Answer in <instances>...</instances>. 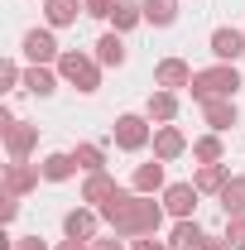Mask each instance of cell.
<instances>
[{
	"label": "cell",
	"instance_id": "obj_1",
	"mask_svg": "<svg viewBox=\"0 0 245 250\" xmlns=\"http://www.w3.org/2000/svg\"><path fill=\"white\" fill-rule=\"evenodd\" d=\"M96 212L111 226V236H125V241H135V236H159V226L168 217L163 202H154V192H135V188H116L111 202H101Z\"/></svg>",
	"mask_w": 245,
	"mask_h": 250
},
{
	"label": "cell",
	"instance_id": "obj_2",
	"mask_svg": "<svg viewBox=\"0 0 245 250\" xmlns=\"http://www.w3.org/2000/svg\"><path fill=\"white\" fill-rule=\"evenodd\" d=\"M241 92V67L236 62H212V67H197L192 72V87L187 96L202 106V101H221V96H236Z\"/></svg>",
	"mask_w": 245,
	"mask_h": 250
},
{
	"label": "cell",
	"instance_id": "obj_3",
	"mask_svg": "<svg viewBox=\"0 0 245 250\" xmlns=\"http://www.w3.org/2000/svg\"><path fill=\"white\" fill-rule=\"evenodd\" d=\"M58 67V77L67 82V87H77L82 96H96L101 92V62L92 58V53H77V48H62V58L53 62Z\"/></svg>",
	"mask_w": 245,
	"mask_h": 250
},
{
	"label": "cell",
	"instance_id": "obj_4",
	"mask_svg": "<svg viewBox=\"0 0 245 250\" xmlns=\"http://www.w3.org/2000/svg\"><path fill=\"white\" fill-rule=\"evenodd\" d=\"M111 140H116V149H125V154H140V149L154 145V121L144 111H125V116H116V125H111Z\"/></svg>",
	"mask_w": 245,
	"mask_h": 250
},
{
	"label": "cell",
	"instance_id": "obj_5",
	"mask_svg": "<svg viewBox=\"0 0 245 250\" xmlns=\"http://www.w3.org/2000/svg\"><path fill=\"white\" fill-rule=\"evenodd\" d=\"M20 53H24L29 62L53 67V62L62 58V48H58V29H48V24H43V29H29L24 39H20Z\"/></svg>",
	"mask_w": 245,
	"mask_h": 250
},
{
	"label": "cell",
	"instance_id": "obj_6",
	"mask_svg": "<svg viewBox=\"0 0 245 250\" xmlns=\"http://www.w3.org/2000/svg\"><path fill=\"white\" fill-rule=\"evenodd\" d=\"M39 183H43V168H39V164H29V159H10V164H5V178H0V188H5V192L29 197Z\"/></svg>",
	"mask_w": 245,
	"mask_h": 250
},
{
	"label": "cell",
	"instance_id": "obj_7",
	"mask_svg": "<svg viewBox=\"0 0 245 250\" xmlns=\"http://www.w3.org/2000/svg\"><path fill=\"white\" fill-rule=\"evenodd\" d=\"M197 197H202V192H197V183H168L163 192H159L163 212H168L173 221H187V217H192V212H197Z\"/></svg>",
	"mask_w": 245,
	"mask_h": 250
},
{
	"label": "cell",
	"instance_id": "obj_8",
	"mask_svg": "<svg viewBox=\"0 0 245 250\" xmlns=\"http://www.w3.org/2000/svg\"><path fill=\"white\" fill-rule=\"evenodd\" d=\"M154 87H163V92H187V87H192V62L187 58H159L154 62Z\"/></svg>",
	"mask_w": 245,
	"mask_h": 250
},
{
	"label": "cell",
	"instance_id": "obj_9",
	"mask_svg": "<svg viewBox=\"0 0 245 250\" xmlns=\"http://www.w3.org/2000/svg\"><path fill=\"white\" fill-rule=\"evenodd\" d=\"M212 58L216 62H241L245 58V29H236V24H221V29H212Z\"/></svg>",
	"mask_w": 245,
	"mask_h": 250
},
{
	"label": "cell",
	"instance_id": "obj_10",
	"mask_svg": "<svg viewBox=\"0 0 245 250\" xmlns=\"http://www.w3.org/2000/svg\"><path fill=\"white\" fill-rule=\"evenodd\" d=\"M62 236H72V241H96V236H101V212H96V207H72V212H62Z\"/></svg>",
	"mask_w": 245,
	"mask_h": 250
},
{
	"label": "cell",
	"instance_id": "obj_11",
	"mask_svg": "<svg viewBox=\"0 0 245 250\" xmlns=\"http://www.w3.org/2000/svg\"><path fill=\"white\" fill-rule=\"evenodd\" d=\"M192 145H187V135L178 125H154V159H163V164H173V159H183Z\"/></svg>",
	"mask_w": 245,
	"mask_h": 250
},
{
	"label": "cell",
	"instance_id": "obj_12",
	"mask_svg": "<svg viewBox=\"0 0 245 250\" xmlns=\"http://www.w3.org/2000/svg\"><path fill=\"white\" fill-rule=\"evenodd\" d=\"M202 121H207V130H216V135H226L231 125H241V106H236V96L202 101Z\"/></svg>",
	"mask_w": 245,
	"mask_h": 250
},
{
	"label": "cell",
	"instance_id": "obj_13",
	"mask_svg": "<svg viewBox=\"0 0 245 250\" xmlns=\"http://www.w3.org/2000/svg\"><path fill=\"white\" fill-rule=\"evenodd\" d=\"M0 135H5V149H10V159H29L34 149H39V125H29V121L5 125Z\"/></svg>",
	"mask_w": 245,
	"mask_h": 250
},
{
	"label": "cell",
	"instance_id": "obj_14",
	"mask_svg": "<svg viewBox=\"0 0 245 250\" xmlns=\"http://www.w3.org/2000/svg\"><path fill=\"white\" fill-rule=\"evenodd\" d=\"M77 15H87V0H43V24L48 29H72Z\"/></svg>",
	"mask_w": 245,
	"mask_h": 250
},
{
	"label": "cell",
	"instance_id": "obj_15",
	"mask_svg": "<svg viewBox=\"0 0 245 250\" xmlns=\"http://www.w3.org/2000/svg\"><path fill=\"white\" fill-rule=\"evenodd\" d=\"M92 58L101 62V67H125V62H130V48H125L121 34L111 29V34H101V39L92 43Z\"/></svg>",
	"mask_w": 245,
	"mask_h": 250
},
{
	"label": "cell",
	"instance_id": "obj_16",
	"mask_svg": "<svg viewBox=\"0 0 245 250\" xmlns=\"http://www.w3.org/2000/svg\"><path fill=\"white\" fill-rule=\"evenodd\" d=\"M58 87H62L58 67H43V62H29V67H24V92L29 96H53Z\"/></svg>",
	"mask_w": 245,
	"mask_h": 250
},
{
	"label": "cell",
	"instance_id": "obj_17",
	"mask_svg": "<svg viewBox=\"0 0 245 250\" xmlns=\"http://www.w3.org/2000/svg\"><path fill=\"white\" fill-rule=\"evenodd\" d=\"M144 116L154 125H173L178 121V92H163V87H154L149 101H144Z\"/></svg>",
	"mask_w": 245,
	"mask_h": 250
},
{
	"label": "cell",
	"instance_id": "obj_18",
	"mask_svg": "<svg viewBox=\"0 0 245 250\" xmlns=\"http://www.w3.org/2000/svg\"><path fill=\"white\" fill-rule=\"evenodd\" d=\"M39 168H43V183H67L77 173V159H72V149H53L39 159Z\"/></svg>",
	"mask_w": 245,
	"mask_h": 250
},
{
	"label": "cell",
	"instance_id": "obj_19",
	"mask_svg": "<svg viewBox=\"0 0 245 250\" xmlns=\"http://www.w3.org/2000/svg\"><path fill=\"white\" fill-rule=\"evenodd\" d=\"M192 183H197V192H202V197H221V188L231 183V168H226V164H197Z\"/></svg>",
	"mask_w": 245,
	"mask_h": 250
},
{
	"label": "cell",
	"instance_id": "obj_20",
	"mask_svg": "<svg viewBox=\"0 0 245 250\" xmlns=\"http://www.w3.org/2000/svg\"><path fill=\"white\" fill-rule=\"evenodd\" d=\"M207 246V231L197 226V221H173V231H168V250H202Z\"/></svg>",
	"mask_w": 245,
	"mask_h": 250
},
{
	"label": "cell",
	"instance_id": "obj_21",
	"mask_svg": "<svg viewBox=\"0 0 245 250\" xmlns=\"http://www.w3.org/2000/svg\"><path fill=\"white\" fill-rule=\"evenodd\" d=\"M116 188H121V183H116L106 168H101V173H87V183H82V202H87V207H101V202H111Z\"/></svg>",
	"mask_w": 245,
	"mask_h": 250
},
{
	"label": "cell",
	"instance_id": "obj_22",
	"mask_svg": "<svg viewBox=\"0 0 245 250\" xmlns=\"http://www.w3.org/2000/svg\"><path fill=\"white\" fill-rule=\"evenodd\" d=\"M130 188L135 192H163V159H149V164H140L135 168V178H130Z\"/></svg>",
	"mask_w": 245,
	"mask_h": 250
},
{
	"label": "cell",
	"instance_id": "obj_23",
	"mask_svg": "<svg viewBox=\"0 0 245 250\" xmlns=\"http://www.w3.org/2000/svg\"><path fill=\"white\" fill-rule=\"evenodd\" d=\"M140 10H144V24H154V29L178 24V0H140Z\"/></svg>",
	"mask_w": 245,
	"mask_h": 250
},
{
	"label": "cell",
	"instance_id": "obj_24",
	"mask_svg": "<svg viewBox=\"0 0 245 250\" xmlns=\"http://www.w3.org/2000/svg\"><path fill=\"white\" fill-rule=\"evenodd\" d=\"M216 202H221V212H226V217H245V178H241V173H231V183L221 188V197H216Z\"/></svg>",
	"mask_w": 245,
	"mask_h": 250
},
{
	"label": "cell",
	"instance_id": "obj_25",
	"mask_svg": "<svg viewBox=\"0 0 245 250\" xmlns=\"http://www.w3.org/2000/svg\"><path fill=\"white\" fill-rule=\"evenodd\" d=\"M192 159H197V164H221V159H226V145H221V135H216V130L197 135V140H192Z\"/></svg>",
	"mask_w": 245,
	"mask_h": 250
},
{
	"label": "cell",
	"instance_id": "obj_26",
	"mask_svg": "<svg viewBox=\"0 0 245 250\" xmlns=\"http://www.w3.org/2000/svg\"><path fill=\"white\" fill-rule=\"evenodd\" d=\"M111 24H116V34H130L135 24H144V10H140V0H116V10H111Z\"/></svg>",
	"mask_w": 245,
	"mask_h": 250
},
{
	"label": "cell",
	"instance_id": "obj_27",
	"mask_svg": "<svg viewBox=\"0 0 245 250\" xmlns=\"http://www.w3.org/2000/svg\"><path fill=\"white\" fill-rule=\"evenodd\" d=\"M72 159H77L82 173H101V168H106V145H77Z\"/></svg>",
	"mask_w": 245,
	"mask_h": 250
},
{
	"label": "cell",
	"instance_id": "obj_28",
	"mask_svg": "<svg viewBox=\"0 0 245 250\" xmlns=\"http://www.w3.org/2000/svg\"><path fill=\"white\" fill-rule=\"evenodd\" d=\"M20 87H24V67L15 58H5L0 62V92H20Z\"/></svg>",
	"mask_w": 245,
	"mask_h": 250
},
{
	"label": "cell",
	"instance_id": "obj_29",
	"mask_svg": "<svg viewBox=\"0 0 245 250\" xmlns=\"http://www.w3.org/2000/svg\"><path fill=\"white\" fill-rule=\"evenodd\" d=\"M226 241L231 250H245V217H226Z\"/></svg>",
	"mask_w": 245,
	"mask_h": 250
},
{
	"label": "cell",
	"instance_id": "obj_30",
	"mask_svg": "<svg viewBox=\"0 0 245 250\" xmlns=\"http://www.w3.org/2000/svg\"><path fill=\"white\" fill-rule=\"evenodd\" d=\"M15 217H20V197H15V192H5V197H0V221L10 226Z\"/></svg>",
	"mask_w": 245,
	"mask_h": 250
},
{
	"label": "cell",
	"instance_id": "obj_31",
	"mask_svg": "<svg viewBox=\"0 0 245 250\" xmlns=\"http://www.w3.org/2000/svg\"><path fill=\"white\" fill-rule=\"evenodd\" d=\"M10 250H48V241H43V236H15Z\"/></svg>",
	"mask_w": 245,
	"mask_h": 250
},
{
	"label": "cell",
	"instance_id": "obj_32",
	"mask_svg": "<svg viewBox=\"0 0 245 250\" xmlns=\"http://www.w3.org/2000/svg\"><path fill=\"white\" fill-rule=\"evenodd\" d=\"M111 10H116V0H87V15L92 20H111Z\"/></svg>",
	"mask_w": 245,
	"mask_h": 250
},
{
	"label": "cell",
	"instance_id": "obj_33",
	"mask_svg": "<svg viewBox=\"0 0 245 250\" xmlns=\"http://www.w3.org/2000/svg\"><path fill=\"white\" fill-rule=\"evenodd\" d=\"M130 250H168V241H159V236H135Z\"/></svg>",
	"mask_w": 245,
	"mask_h": 250
},
{
	"label": "cell",
	"instance_id": "obj_34",
	"mask_svg": "<svg viewBox=\"0 0 245 250\" xmlns=\"http://www.w3.org/2000/svg\"><path fill=\"white\" fill-rule=\"evenodd\" d=\"M92 250H130V246H125V236H96Z\"/></svg>",
	"mask_w": 245,
	"mask_h": 250
},
{
	"label": "cell",
	"instance_id": "obj_35",
	"mask_svg": "<svg viewBox=\"0 0 245 250\" xmlns=\"http://www.w3.org/2000/svg\"><path fill=\"white\" fill-rule=\"evenodd\" d=\"M53 250H92V241H72V236H62Z\"/></svg>",
	"mask_w": 245,
	"mask_h": 250
},
{
	"label": "cell",
	"instance_id": "obj_36",
	"mask_svg": "<svg viewBox=\"0 0 245 250\" xmlns=\"http://www.w3.org/2000/svg\"><path fill=\"white\" fill-rule=\"evenodd\" d=\"M202 250H231V241H226V236H207V246Z\"/></svg>",
	"mask_w": 245,
	"mask_h": 250
}]
</instances>
